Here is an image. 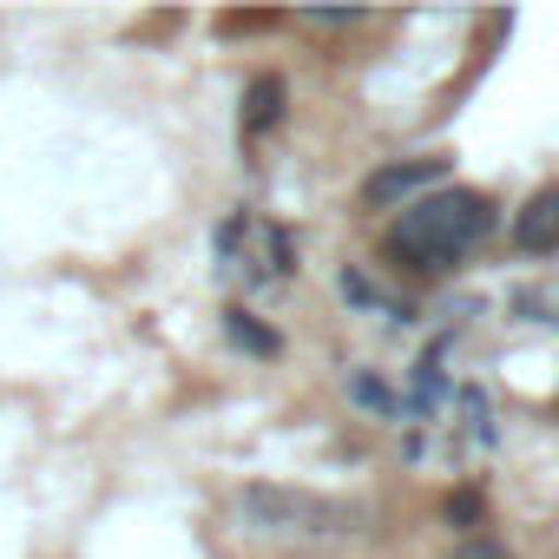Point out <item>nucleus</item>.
Returning <instances> with one entry per match:
<instances>
[{
    "label": "nucleus",
    "mask_w": 559,
    "mask_h": 559,
    "mask_svg": "<svg viewBox=\"0 0 559 559\" xmlns=\"http://www.w3.org/2000/svg\"><path fill=\"white\" fill-rule=\"evenodd\" d=\"M230 513L250 539H270V546H323V539H349L369 513L356 500H336V493H310V487H290V480H243L230 493Z\"/></svg>",
    "instance_id": "2"
},
{
    "label": "nucleus",
    "mask_w": 559,
    "mask_h": 559,
    "mask_svg": "<svg viewBox=\"0 0 559 559\" xmlns=\"http://www.w3.org/2000/svg\"><path fill=\"white\" fill-rule=\"evenodd\" d=\"M284 80H250V93H243V139H257L263 126H276L284 119Z\"/></svg>",
    "instance_id": "5"
},
{
    "label": "nucleus",
    "mask_w": 559,
    "mask_h": 559,
    "mask_svg": "<svg viewBox=\"0 0 559 559\" xmlns=\"http://www.w3.org/2000/svg\"><path fill=\"white\" fill-rule=\"evenodd\" d=\"M349 402H356L362 415H402L395 389H389L382 376H369V369H349Z\"/></svg>",
    "instance_id": "6"
},
{
    "label": "nucleus",
    "mask_w": 559,
    "mask_h": 559,
    "mask_svg": "<svg viewBox=\"0 0 559 559\" xmlns=\"http://www.w3.org/2000/svg\"><path fill=\"white\" fill-rule=\"evenodd\" d=\"M487 230H493V204H487L480 191H467V185H441V191H428L421 204L395 211V224H389V257L408 263V270H421V276H441V270H454L474 243H487Z\"/></svg>",
    "instance_id": "1"
},
{
    "label": "nucleus",
    "mask_w": 559,
    "mask_h": 559,
    "mask_svg": "<svg viewBox=\"0 0 559 559\" xmlns=\"http://www.w3.org/2000/svg\"><path fill=\"white\" fill-rule=\"evenodd\" d=\"M435 402H448V369H441V356H421L415 362V408H435Z\"/></svg>",
    "instance_id": "8"
},
{
    "label": "nucleus",
    "mask_w": 559,
    "mask_h": 559,
    "mask_svg": "<svg viewBox=\"0 0 559 559\" xmlns=\"http://www.w3.org/2000/svg\"><path fill=\"white\" fill-rule=\"evenodd\" d=\"M513 310H520L526 323H559V290H546V284H539V290H520Z\"/></svg>",
    "instance_id": "9"
},
{
    "label": "nucleus",
    "mask_w": 559,
    "mask_h": 559,
    "mask_svg": "<svg viewBox=\"0 0 559 559\" xmlns=\"http://www.w3.org/2000/svg\"><path fill=\"white\" fill-rule=\"evenodd\" d=\"M224 336H230V343H243L250 356H276V336H270V330H257V323H250V310H224Z\"/></svg>",
    "instance_id": "7"
},
{
    "label": "nucleus",
    "mask_w": 559,
    "mask_h": 559,
    "mask_svg": "<svg viewBox=\"0 0 559 559\" xmlns=\"http://www.w3.org/2000/svg\"><path fill=\"white\" fill-rule=\"evenodd\" d=\"M513 243H520L526 257H552V250H559V185H546V191L526 198V211H520V224H513Z\"/></svg>",
    "instance_id": "4"
},
{
    "label": "nucleus",
    "mask_w": 559,
    "mask_h": 559,
    "mask_svg": "<svg viewBox=\"0 0 559 559\" xmlns=\"http://www.w3.org/2000/svg\"><path fill=\"white\" fill-rule=\"evenodd\" d=\"M474 513H480V493H454L448 500V520H474Z\"/></svg>",
    "instance_id": "12"
},
{
    "label": "nucleus",
    "mask_w": 559,
    "mask_h": 559,
    "mask_svg": "<svg viewBox=\"0 0 559 559\" xmlns=\"http://www.w3.org/2000/svg\"><path fill=\"white\" fill-rule=\"evenodd\" d=\"M454 559H507V546H500V539H461Z\"/></svg>",
    "instance_id": "11"
},
{
    "label": "nucleus",
    "mask_w": 559,
    "mask_h": 559,
    "mask_svg": "<svg viewBox=\"0 0 559 559\" xmlns=\"http://www.w3.org/2000/svg\"><path fill=\"white\" fill-rule=\"evenodd\" d=\"M304 27H317V34H343V27H362V14H356V8H310Z\"/></svg>",
    "instance_id": "10"
},
{
    "label": "nucleus",
    "mask_w": 559,
    "mask_h": 559,
    "mask_svg": "<svg viewBox=\"0 0 559 559\" xmlns=\"http://www.w3.org/2000/svg\"><path fill=\"white\" fill-rule=\"evenodd\" d=\"M448 158H389V165H376L369 178H362V204L369 211H408V204H421L428 191H441L448 185Z\"/></svg>",
    "instance_id": "3"
}]
</instances>
